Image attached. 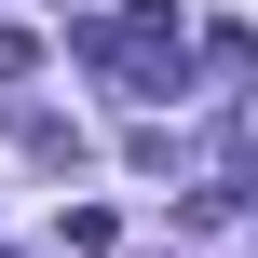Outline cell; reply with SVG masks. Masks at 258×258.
<instances>
[{"instance_id": "1", "label": "cell", "mask_w": 258, "mask_h": 258, "mask_svg": "<svg viewBox=\"0 0 258 258\" xmlns=\"http://www.w3.org/2000/svg\"><path fill=\"white\" fill-rule=\"evenodd\" d=\"M82 68H109V82H136V95H177V14H163V0L95 14V27H82Z\"/></svg>"}, {"instance_id": "3", "label": "cell", "mask_w": 258, "mask_h": 258, "mask_svg": "<svg viewBox=\"0 0 258 258\" xmlns=\"http://www.w3.org/2000/svg\"><path fill=\"white\" fill-rule=\"evenodd\" d=\"M245 122H258V109H245Z\"/></svg>"}, {"instance_id": "2", "label": "cell", "mask_w": 258, "mask_h": 258, "mask_svg": "<svg viewBox=\"0 0 258 258\" xmlns=\"http://www.w3.org/2000/svg\"><path fill=\"white\" fill-rule=\"evenodd\" d=\"M27 68H41V41H27V27H0V82H27Z\"/></svg>"}]
</instances>
